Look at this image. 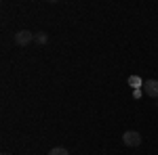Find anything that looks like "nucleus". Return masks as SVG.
I'll use <instances>...</instances> for the list:
<instances>
[{"label": "nucleus", "instance_id": "39448f33", "mask_svg": "<svg viewBox=\"0 0 158 155\" xmlns=\"http://www.w3.org/2000/svg\"><path fill=\"white\" fill-rule=\"evenodd\" d=\"M127 82L131 84L133 88H139V86H143V84H146L141 78H139V76H129V80H127Z\"/></svg>", "mask_w": 158, "mask_h": 155}, {"label": "nucleus", "instance_id": "f257e3e1", "mask_svg": "<svg viewBox=\"0 0 158 155\" xmlns=\"http://www.w3.org/2000/svg\"><path fill=\"white\" fill-rule=\"evenodd\" d=\"M13 40H15L17 46H27L30 42H34V34H32L30 29H19V32L13 36Z\"/></svg>", "mask_w": 158, "mask_h": 155}, {"label": "nucleus", "instance_id": "7ed1b4c3", "mask_svg": "<svg viewBox=\"0 0 158 155\" xmlns=\"http://www.w3.org/2000/svg\"><path fill=\"white\" fill-rule=\"evenodd\" d=\"M143 90H146L148 96L158 99V80H148V82L143 84Z\"/></svg>", "mask_w": 158, "mask_h": 155}, {"label": "nucleus", "instance_id": "423d86ee", "mask_svg": "<svg viewBox=\"0 0 158 155\" xmlns=\"http://www.w3.org/2000/svg\"><path fill=\"white\" fill-rule=\"evenodd\" d=\"M49 155H70V151H68L65 147H53L49 151Z\"/></svg>", "mask_w": 158, "mask_h": 155}, {"label": "nucleus", "instance_id": "0eeeda50", "mask_svg": "<svg viewBox=\"0 0 158 155\" xmlns=\"http://www.w3.org/2000/svg\"><path fill=\"white\" fill-rule=\"evenodd\" d=\"M2 155H11V153H2Z\"/></svg>", "mask_w": 158, "mask_h": 155}, {"label": "nucleus", "instance_id": "20e7f679", "mask_svg": "<svg viewBox=\"0 0 158 155\" xmlns=\"http://www.w3.org/2000/svg\"><path fill=\"white\" fill-rule=\"evenodd\" d=\"M34 42H36V44H47V42H49V36H47L44 32H36V34H34Z\"/></svg>", "mask_w": 158, "mask_h": 155}, {"label": "nucleus", "instance_id": "f03ea898", "mask_svg": "<svg viewBox=\"0 0 158 155\" xmlns=\"http://www.w3.org/2000/svg\"><path fill=\"white\" fill-rule=\"evenodd\" d=\"M122 143L127 145V147H139L141 145V134L137 130H127L122 134Z\"/></svg>", "mask_w": 158, "mask_h": 155}]
</instances>
